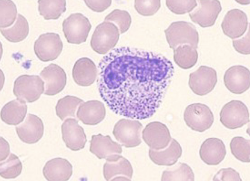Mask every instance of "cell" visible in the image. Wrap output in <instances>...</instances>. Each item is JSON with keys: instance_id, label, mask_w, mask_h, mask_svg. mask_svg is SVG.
Segmentation results:
<instances>
[{"instance_id": "23", "label": "cell", "mask_w": 250, "mask_h": 181, "mask_svg": "<svg viewBox=\"0 0 250 181\" xmlns=\"http://www.w3.org/2000/svg\"><path fill=\"white\" fill-rule=\"evenodd\" d=\"M182 155L181 146L175 139L172 138L169 144L162 150H149V157L155 164L159 166H172L178 162Z\"/></svg>"}, {"instance_id": "40", "label": "cell", "mask_w": 250, "mask_h": 181, "mask_svg": "<svg viewBox=\"0 0 250 181\" xmlns=\"http://www.w3.org/2000/svg\"><path fill=\"white\" fill-rule=\"evenodd\" d=\"M1 161L6 159L9 156L10 150L9 145L4 139L1 138Z\"/></svg>"}, {"instance_id": "39", "label": "cell", "mask_w": 250, "mask_h": 181, "mask_svg": "<svg viewBox=\"0 0 250 181\" xmlns=\"http://www.w3.org/2000/svg\"><path fill=\"white\" fill-rule=\"evenodd\" d=\"M86 5L89 9L96 12H103L104 10L108 8L112 4V1L110 0H106V1H85Z\"/></svg>"}, {"instance_id": "30", "label": "cell", "mask_w": 250, "mask_h": 181, "mask_svg": "<svg viewBox=\"0 0 250 181\" xmlns=\"http://www.w3.org/2000/svg\"><path fill=\"white\" fill-rule=\"evenodd\" d=\"M161 180L193 181L194 180V175L192 169L189 165L185 163H179L165 170Z\"/></svg>"}, {"instance_id": "7", "label": "cell", "mask_w": 250, "mask_h": 181, "mask_svg": "<svg viewBox=\"0 0 250 181\" xmlns=\"http://www.w3.org/2000/svg\"><path fill=\"white\" fill-rule=\"evenodd\" d=\"M143 125L138 120L121 119L114 126L113 134L124 147H137L142 143L141 133Z\"/></svg>"}, {"instance_id": "19", "label": "cell", "mask_w": 250, "mask_h": 181, "mask_svg": "<svg viewBox=\"0 0 250 181\" xmlns=\"http://www.w3.org/2000/svg\"><path fill=\"white\" fill-rule=\"evenodd\" d=\"M90 152L100 159H108L120 155L123 152L121 145L113 141L109 136L101 134L92 136Z\"/></svg>"}, {"instance_id": "11", "label": "cell", "mask_w": 250, "mask_h": 181, "mask_svg": "<svg viewBox=\"0 0 250 181\" xmlns=\"http://www.w3.org/2000/svg\"><path fill=\"white\" fill-rule=\"evenodd\" d=\"M142 138L150 149L156 151L166 148L172 139L168 127L159 121L148 124L142 131Z\"/></svg>"}, {"instance_id": "20", "label": "cell", "mask_w": 250, "mask_h": 181, "mask_svg": "<svg viewBox=\"0 0 250 181\" xmlns=\"http://www.w3.org/2000/svg\"><path fill=\"white\" fill-rule=\"evenodd\" d=\"M199 153L201 159L206 164L217 165L224 159L227 151L221 139L209 138L201 145Z\"/></svg>"}, {"instance_id": "10", "label": "cell", "mask_w": 250, "mask_h": 181, "mask_svg": "<svg viewBox=\"0 0 250 181\" xmlns=\"http://www.w3.org/2000/svg\"><path fill=\"white\" fill-rule=\"evenodd\" d=\"M217 83V72L213 68L201 66L189 75V86L192 91L199 96L209 93Z\"/></svg>"}, {"instance_id": "5", "label": "cell", "mask_w": 250, "mask_h": 181, "mask_svg": "<svg viewBox=\"0 0 250 181\" xmlns=\"http://www.w3.org/2000/svg\"><path fill=\"white\" fill-rule=\"evenodd\" d=\"M92 25L88 18L82 13H74L62 23V31L68 43L81 44L85 43Z\"/></svg>"}, {"instance_id": "25", "label": "cell", "mask_w": 250, "mask_h": 181, "mask_svg": "<svg viewBox=\"0 0 250 181\" xmlns=\"http://www.w3.org/2000/svg\"><path fill=\"white\" fill-rule=\"evenodd\" d=\"M27 111L26 102L19 99L5 104L1 111V120L5 123L17 125L25 119Z\"/></svg>"}, {"instance_id": "4", "label": "cell", "mask_w": 250, "mask_h": 181, "mask_svg": "<svg viewBox=\"0 0 250 181\" xmlns=\"http://www.w3.org/2000/svg\"><path fill=\"white\" fill-rule=\"evenodd\" d=\"M44 92V82L38 75L20 76L14 84V94L26 103L36 102Z\"/></svg>"}, {"instance_id": "22", "label": "cell", "mask_w": 250, "mask_h": 181, "mask_svg": "<svg viewBox=\"0 0 250 181\" xmlns=\"http://www.w3.org/2000/svg\"><path fill=\"white\" fill-rule=\"evenodd\" d=\"M77 117L83 124L95 125L101 123L106 116L105 106L98 100H90L79 106Z\"/></svg>"}, {"instance_id": "18", "label": "cell", "mask_w": 250, "mask_h": 181, "mask_svg": "<svg viewBox=\"0 0 250 181\" xmlns=\"http://www.w3.org/2000/svg\"><path fill=\"white\" fill-rule=\"evenodd\" d=\"M21 140L28 144L39 141L44 134V125L39 117L28 114L23 123L16 128Z\"/></svg>"}, {"instance_id": "3", "label": "cell", "mask_w": 250, "mask_h": 181, "mask_svg": "<svg viewBox=\"0 0 250 181\" xmlns=\"http://www.w3.org/2000/svg\"><path fill=\"white\" fill-rule=\"evenodd\" d=\"M119 28L114 23L104 22L96 27L91 41L92 49L106 54L116 46L120 38Z\"/></svg>"}, {"instance_id": "8", "label": "cell", "mask_w": 250, "mask_h": 181, "mask_svg": "<svg viewBox=\"0 0 250 181\" xmlns=\"http://www.w3.org/2000/svg\"><path fill=\"white\" fill-rule=\"evenodd\" d=\"M220 121L226 128L235 130L241 128L250 121L247 106L239 100H232L222 108Z\"/></svg>"}, {"instance_id": "12", "label": "cell", "mask_w": 250, "mask_h": 181, "mask_svg": "<svg viewBox=\"0 0 250 181\" xmlns=\"http://www.w3.org/2000/svg\"><path fill=\"white\" fill-rule=\"evenodd\" d=\"M45 83V95L54 96L60 93L67 84V75L63 69L57 65L51 64L40 73Z\"/></svg>"}, {"instance_id": "34", "label": "cell", "mask_w": 250, "mask_h": 181, "mask_svg": "<svg viewBox=\"0 0 250 181\" xmlns=\"http://www.w3.org/2000/svg\"><path fill=\"white\" fill-rule=\"evenodd\" d=\"M1 29L8 28L15 22L17 15V9L15 3L10 0H1Z\"/></svg>"}, {"instance_id": "31", "label": "cell", "mask_w": 250, "mask_h": 181, "mask_svg": "<svg viewBox=\"0 0 250 181\" xmlns=\"http://www.w3.org/2000/svg\"><path fill=\"white\" fill-rule=\"evenodd\" d=\"M0 175L3 179H15L22 172V165L18 157L11 153L8 158L1 162Z\"/></svg>"}, {"instance_id": "27", "label": "cell", "mask_w": 250, "mask_h": 181, "mask_svg": "<svg viewBox=\"0 0 250 181\" xmlns=\"http://www.w3.org/2000/svg\"><path fill=\"white\" fill-rule=\"evenodd\" d=\"M1 33L6 39L11 43H19L26 38L29 33L28 22L23 16L19 14L16 22L12 27L1 29Z\"/></svg>"}, {"instance_id": "37", "label": "cell", "mask_w": 250, "mask_h": 181, "mask_svg": "<svg viewBox=\"0 0 250 181\" xmlns=\"http://www.w3.org/2000/svg\"><path fill=\"white\" fill-rule=\"evenodd\" d=\"M213 181H242L239 174L232 168L222 169L214 176Z\"/></svg>"}, {"instance_id": "32", "label": "cell", "mask_w": 250, "mask_h": 181, "mask_svg": "<svg viewBox=\"0 0 250 181\" xmlns=\"http://www.w3.org/2000/svg\"><path fill=\"white\" fill-rule=\"evenodd\" d=\"M231 152L235 158L243 162L250 161V141L242 137H235L230 142Z\"/></svg>"}, {"instance_id": "16", "label": "cell", "mask_w": 250, "mask_h": 181, "mask_svg": "<svg viewBox=\"0 0 250 181\" xmlns=\"http://www.w3.org/2000/svg\"><path fill=\"white\" fill-rule=\"evenodd\" d=\"M62 133L66 147L73 151L84 148L86 136L83 129L75 119H66L62 125Z\"/></svg>"}, {"instance_id": "33", "label": "cell", "mask_w": 250, "mask_h": 181, "mask_svg": "<svg viewBox=\"0 0 250 181\" xmlns=\"http://www.w3.org/2000/svg\"><path fill=\"white\" fill-rule=\"evenodd\" d=\"M105 22L114 23L119 29L120 33L123 34L129 29L131 18L127 11L116 9L105 17Z\"/></svg>"}, {"instance_id": "14", "label": "cell", "mask_w": 250, "mask_h": 181, "mask_svg": "<svg viewBox=\"0 0 250 181\" xmlns=\"http://www.w3.org/2000/svg\"><path fill=\"white\" fill-rule=\"evenodd\" d=\"M246 14L241 10L234 9L225 15L221 24L222 31L231 39H237L245 34L248 27Z\"/></svg>"}, {"instance_id": "28", "label": "cell", "mask_w": 250, "mask_h": 181, "mask_svg": "<svg viewBox=\"0 0 250 181\" xmlns=\"http://www.w3.org/2000/svg\"><path fill=\"white\" fill-rule=\"evenodd\" d=\"M84 101L74 96H66L59 100L55 110L57 115L62 120L76 118V111Z\"/></svg>"}, {"instance_id": "35", "label": "cell", "mask_w": 250, "mask_h": 181, "mask_svg": "<svg viewBox=\"0 0 250 181\" xmlns=\"http://www.w3.org/2000/svg\"><path fill=\"white\" fill-rule=\"evenodd\" d=\"M161 6L159 0H148V1H135L134 7L137 12L144 16H152L157 13Z\"/></svg>"}, {"instance_id": "29", "label": "cell", "mask_w": 250, "mask_h": 181, "mask_svg": "<svg viewBox=\"0 0 250 181\" xmlns=\"http://www.w3.org/2000/svg\"><path fill=\"white\" fill-rule=\"evenodd\" d=\"M38 10L40 14L46 20H57L62 13L66 11V1L64 0L60 1H38Z\"/></svg>"}, {"instance_id": "13", "label": "cell", "mask_w": 250, "mask_h": 181, "mask_svg": "<svg viewBox=\"0 0 250 181\" xmlns=\"http://www.w3.org/2000/svg\"><path fill=\"white\" fill-rule=\"evenodd\" d=\"M106 160L103 172L106 181L131 180L133 170L127 159L117 155Z\"/></svg>"}, {"instance_id": "15", "label": "cell", "mask_w": 250, "mask_h": 181, "mask_svg": "<svg viewBox=\"0 0 250 181\" xmlns=\"http://www.w3.org/2000/svg\"><path fill=\"white\" fill-rule=\"evenodd\" d=\"M199 3L198 8L189 14L191 20L204 28L213 26L222 10L220 1L201 0Z\"/></svg>"}, {"instance_id": "38", "label": "cell", "mask_w": 250, "mask_h": 181, "mask_svg": "<svg viewBox=\"0 0 250 181\" xmlns=\"http://www.w3.org/2000/svg\"><path fill=\"white\" fill-rule=\"evenodd\" d=\"M232 45L235 50L239 53L245 55L250 54V30L246 36L242 39L232 41Z\"/></svg>"}, {"instance_id": "36", "label": "cell", "mask_w": 250, "mask_h": 181, "mask_svg": "<svg viewBox=\"0 0 250 181\" xmlns=\"http://www.w3.org/2000/svg\"><path fill=\"white\" fill-rule=\"evenodd\" d=\"M166 5L169 10L176 15H184L189 13L196 8L197 3L196 0H185V1H166Z\"/></svg>"}, {"instance_id": "9", "label": "cell", "mask_w": 250, "mask_h": 181, "mask_svg": "<svg viewBox=\"0 0 250 181\" xmlns=\"http://www.w3.org/2000/svg\"><path fill=\"white\" fill-rule=\"evenodd\" d=\"M60 35L48 33L41 35L34 44V51L37 57L44 62L53 61L60 56L62 50Z\"/></svg>"}, {"instance_id": "6", "label": "cell", "mask_w": 250, "mask_h": 181, "mask_svg": "<svg viewBox=\"0 0 250 181\" xmlns=\"http://www.w3.org/2000/svg\"><path fill=\"white\" fill-rule=\"evenodd\" d=\"M184 119L191 130L204 132L212 126L214 115L206 104L194 103L186 108Z\"/></svg>"}, {"instance_id": "2", "label": "cell", "mask_w": 250, "mask_h": 181, "mask_svg": "<svg viewBox=\"0 0 250 181\" xmlns=\"http://www.w3.org/2000/svg\"><path fill=\"white\" fill-rule=\"evenodd\" d=\"M169 47L175 50L182 45H190L196 48L199 43V35L195 26L185 22L172 23L165 30Z\"/></svg>"}, {"instance_id": "24", "label": "cell", "mask_w": 250, "mask_h": 181, "mask_svg": "<svg viewBox=\"0 0 250 181\" xmlns=\"http://www.w3.org/2000/svg\"><path fill=\"white\" fill-rule=\"evenodd\" d=\"M72 166L67 159L56 158L48 161L43 169V176L50 181H65L72 175Z\"/></svg>"}, {"instance_id": "17", "label": "cell", "mask_w": 250, "mask_h": 181, "mask_svg": "<svg viewBox=\"0 0 250 181\" xmlns=\"http://www.w3.org/2000/svg\"><path fill=\"white\" fill-rule=\"evenodd\" d=\"M224 80L226 88L231 92L242 94L250 89V70L245 66H232L226 71Z\"/></svg>"}, {"instance_id": "26", "label": "cell", "mask_w": 250, "mask_h": 181, "mask_svg": "<svg viewBox=\"0 0 250 181\" xmlns=\"http://www.w3.org/2000/svg\"><path fill=\"white\" fill-rule=\"evenodd\" d=\"M173 59L177 65L185 69H189L197 64L199 54L196 48L185 45L173 50Z\"/></svg>"}, {"instance_id": "1", "label": "cell", "mask_w": 250, "mask_h": 181, "mask_svg": "<svg viewBox=\"0 0 250 181\" xmlns=\"http://www.w3.org/2000/svg\"><path fill=\"white\" fill-rule=\"evenodd\" d=\"M97 85L113 113L144 120L156 112L174 75L163 55L131 47L114 48L100 62Z\"/></svg>"}, {"instance_id": "21", "label": "cell", "mask_w": 250, "mask_h": 181, "mask_svg": "<svg viewBox=\"0 0 250 181\" xmlns=\"http://www.w3.org/2000/svg\"><path fill=\"white\" fill-rule=\"evenodd\" d=\"M98 69L91 59L82 58L76 61L72 70V76L76 84L88 87L95 82Z\"/></svg>"}]
</instances>
